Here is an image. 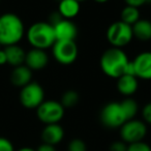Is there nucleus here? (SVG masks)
Instances as JSON below:
<instances>
[{
	"instance_id": "f704fd0d",
	"label": "nucleus",
	"mask_w": 151,
	"mask_h": 151,
	"mask_svg": "<svg viewBox=\"0 0 151 151\" xmlns=\"http://www.w3.org/2000/svg\"><path fill=\"white\" fill-rule=\"evenodd\" d=\"M0 1H1V0H0Z\"/></svg>"
},
{
	"instance_id": "473e14b6",
	"label": "nucleus",
	"mask_w": 151,
	"mask_h": 151,
	"mask_svg": "<svg viewBox=\"0 0 151 151\" xmlns=\"http://www.w3.org/2000/svg\"><path fill=\"white\" fill-rule=\"evenodd\" d=\"M0 49H1V45H0Z\"/></svg>"
},
{
	"instance_id": "72a5a7b5",
	"label": "nucleus",
	"mask_w": 151,
	"mask_h": 151,
	"mask_svg": "<svg viewBox=\"0 0 151 151\" xmlns=\"http://www.w3.org/2000/svg\"><path fill=\"white\" fill-rule=\"evenodd\" d=\"M150 2H151V0H150Z\"/></svg>"
},
{
	"instance_id": "c756f323",
	"label": "nucleus",
	"mask_w": 151,
	"mask_h": 151,
	"mask_svg": "<svg viewBox=\"0 0 151 151\" xmlns=\"http://www.w3.org/2000/svg\"><path fill=\"white\" fill-rule=\"evenodd\" d=\"M93 1L96 3H99V4H103V3H107L110 0H93Z\"/></svg>"
},
{
	"instance_id": "6ab92c4d",
	"label": "nucleus",
	"mask_w": 151,
	"mask_h": 151,
	"mask_svg": "<svg viewBox=\"0 0 151 151\" xmlns=\"http://www.w3.org/2000/svg\"><path fill=\"white\" fill-rule=\"evenodd\" d=\"M140 11L138 7L125 5L120 13V21L132 26L140 20Z\"/></svg>"
},
{
	"instance_id": "4468645a",
	"label": "nucleus",
	"mask_w": 151,
	"mask_h": 151,
	"mask_svg": "<svg viewBox=\"0 0 151 151\" xmlns=\"http://www.w3.org/2000/svg\"><path fill=\"white\" fill-rule=\"evenodd\" d=\"M139 79L132 75H123L117 79L116 87L120 94L123 96L130 97L138 91L139 88Z\"/></svg>"
},
{
	"instance_id": "9b49d317",
	"label": "nucleus",
	"mask_w": 151,
	"mask_h": 151,
	"mask_svg": "<svg viewBox=\"0 0 151 151\" xmlns=\"http://www.w3.org/2000/svg\"><path fill=\"white\" fill-rule=\"evenodd\" d=\"M53 27L57 40H75L78 35V28L71 20L62 18Z\"/></svg>"
},
{
	"instance_id": "0eeeda50",
	"label": "nucleus",
	"mask_w": 151,
	"mask_h": 151,
	"mask_svg": "<svg viewBox=\"0 0 151 151\" xmlns=\"http://www.w3.org/2000/svg\"><path fill=\"white\" fill-rule=\"evenodd\" d=\"M65 113V109L60 101H45L40 107L36 109V116L40 122L48 124L59 123L62 120Z\"/></svg>"
},
{
	"instance_id": "f03ea898",
	"label": "nucleus",
	"mask_w": 151,
	"mask_h": 151,
	"mask_svg": "<svg viewBox=\"0 0 151 151\" xmlns=\"http://www.w3.org/2000/svg\"><path fill=\"white\" fill-rule=\"evenodd\" d=\"M25 32L22 19L14 13H5L0 16V45L5 47L18 45Z\"/></svg>"
},
{
	"instance_id": "1a4fd4ad",
	"label": "nucleus",
	"mask_w": 151,
	"mask_h": 151,
	"mask_svg": "<svg viewBox=\"0 0 151 151\" xmlns=\"http://www.w3.org/2000/svg\"><path fill=\"white\" fill-rule=\"evenodd\" d=\"M147 134V124L143 120L130 119L120 127V137L126 144L143 141Z\"/></svg>"
},
{
	"instance_id": "412c9836",
	"label": "nucleus",
	"mask_w": 151,
	"mask_h": 151,
	"mask_svg": "<svg viewBox=\"0 0 151 151\" xmlns=\"http://www.w3.org/2000/svg\"><path fill=\"white\" fill-rule=\"evenodd\" d=\"M67 151H87L86 143L81 139H73L68 143Z\"/></svg>"
},
{
	"instance_id": "7ed1b4c3",
	"label": "nucleus",
	"mask_w": 151,
	"mask_h": 151,
	"mask_svg": "<svg viewBox=\"0 0 151 151\" xmlns=\"http://www.w3.org/2000/svg\"><path fill=\"white\" fill-rule=\"evenodd\" d=\"M26 38L32 48L44 51L52 48L57 40L53 25L46 21L32 24L26 31Z\"/></svg>"
},
{
	"instance_id": "aec40b11",
	"label": "nucleus",
	"mask_w": 151,
	"mask_h": 151,
	"mask_svg": "<svg viewBox=\"0 0 151 151\" xmlns=\"http://www.w3.org/2000/svg\"><path fill=\"white\" fill-rule=\"evenodd\" d=\"M79 94L77 91L75 90H67L61 96V105L64 107V109H70L73 108L75 106H77V104L79 103Z\"/></svg>"
},
{
	"instance_id": "5701e85b",
	"label": "nucleus",
	"mask_w": 151,
	"mask_h": 151,
	"mask_svg": "<svg viewBox=\"0 0 151 151\" xmlns=\"http://www.w3.org/2000/svg\"><path fill=\"white\" fill-rule=\"evenodd\" d=\"M0 151H16L14 144L4 137H0Z\"/></svg>"
},
{
	"instance_id": "9d476101",
	"label": "nucleus",
	"mask_w": 151,
	"mask_h": 151,
	"mask_svg": "<svg viewBox=\"0 0 151 151\" xmlns=\"http://www.w3.org/2000/svg\"><path fill=\"white\" fill-rule=\"evenodd\" d=\"M134 76L144 81L151 80V52H141L132 60Z\"/></svg>"
},
{
	"instance_id": "f8f14e48",
	"label": "nucleus",
	"mask_w": 151,
	"mask_h": 151,
	"mask_svg": "<svg viewBox=\"0 0 151 151\" xmlns=\"http://www.w3.org/2000/svg\"><path fill=\"white\" fill-rule=\"evenodd\" d=\"M49 63V55L46 51L32 48L26 52L25 65L32 71L44 69Z\"/></svg>"
},
{
	"instance_id": "dca6fc26",
	"label": "nucleus",
	"mask_w": 151,
	"mask_h": 151,
	"mask_svg": "<svg viewBox=\"0 0 151 151\" xmlns=\"http://www.w3.org/2000/svg\"><path fill=\"white\" fill-rule=\"evenodd\" d=\"M81 9L80 2L77 0H61L58 2V13L63 19L73 20L79 15Z\"/></svg>"
},
{
	"instance_id": "f257e3e1",
	"label": "nucleus",
	"mask_w": 151,
	"mask_h": 151,
	"mask_svg": "<svg viewBox=\"0 0 151 151\" xmlns=\"http://www.w3.org/2000/svg\"><path fill=\"white\" fill-rule=\"evenodd\" d=\"M99 66L101 71L111 79L117 80L123 75L134 76L132 61H130L127 54L119 48L111 47L107 49L101 56Z\"/></svg>"
},
{
	"instance_id": "423d86ee",
	"label": "nucleus",
	"mask_w": 151,
	"mask_h": 151,
	"mask_svg": "<svg viewBox=\"0 0 151 151\" xmlns=\"http://www.w3.org/2000/svg\"><path fill=\"white\" fill-rule=\"evenodd\" d=\"M19 99L24 108L29 110H36L45 101V90L42 85L32 81L21 88Z\"/></svg>"
},
{
	"instance_id": "c85d7f7f",
	"label": "nucleus",
	"mask_w": 151,
	"mask_h": 151,
	"mask_svg": "<svg viewBox=\"0 0 151 151\" xmlns=\"http://www.w3.org/2000/svg\"><path fill=\"white\" fill-rule=\"evenodd\" d=\"M17 151H36V150L30 148V147H23V148H20L19 150H17Z\"/></svg>"
},
{
	"instance_id": "4be33fe9",
	"label": "nucleus",
	"mask_w": 151,
	"mask_h": 151,
	"mask_svg": "<svg viewBox=\"0 0 151 151\" xmlns=\"http://www.w3.org/2000/svg\"><path fill=\"white\" fill-rule=\"evenodd\" d=\"M127 151H151V147L144 141H140V142L128 144Z\"/></svg>"
},
{
	"instance_id": "cd10ccee",
	"label": "nucleus",
	"mask_w": 151,
	"mask_h": 151,
	"mask_svg": "<svg viewBox=\"0 0 151 151\" xmlns=\"http://www.w3.org/2000/svg\"><path fill=\"white\" fill-rule=\"evenodd\" d=\"M6 63H7V58L4 49H0V66L6 64Z\"/></svg>"
},
{
	"instance_id": "2eb2a0df",
	"label": "nucleus",
	"mask_w": 151,
	"mask_h": 151,
	"mask_svg": "<svg viewBox=\"0 0 151 151\" xmlns=\"http://www.w3.org/2000/svg\"><path fill=\"white\" fill-rule=\"evenodd\" d=\"M11 82L14 86L23 88L32 82V70L25 64L14 67L11 73Z\"/></svg>"
},
{
	"instance_id": "6e6552de",
	"label": "nucleus",
	"mask_w": 151,
	"mask_h": 151,
	"mask_svg": "<svg viewBox=\"0 0 151 151\" xmlns=\"http://www.w3.org/2000/svg\"><path fill=\"white\" fill-rule=\"evenodd\" d=\"M52 54L58 63L70 65L78 58L79 49L75 40H56L52 47Z\"/></svg>"
},
{
	"instance_id": "393cba45",
	"label": "nucleus",
	"mask_w": 151,
	"mask_h": 151,
	"mask_svg": "<svg viewBox=\"0 0 151 151\" xmlns=\"http://www.w3.org/2000/svg\"><path fill=\"white\" fill-rule=\"evenodd\" d=\"M109 151H127V144L122 140L115 141L110 145Z\"/></svg>"
},
{
	"instance_id": "a211bd4d",
	"label": "nucleus",
	"mask_w": 151,
	"mask_h": 151,
	"mask_svg": "<svg viewBox=\"0 0 151 151\" xmlns=\"http://www.w3.org/2000/svg\"><path fill=\"white\" fill-rule=\"evenodd\" d=\"M134 37L140 42L151 40V21L147 19H140L132 26Z\"/></svg>"
},
{
	"instance_id": "2f4dec72",
	"label": "nucleus",
	"mask_w": 151,
	"mask_h": 151,
	"mask_svg": "<svg viewBox=\"0 0 151 151\" xmlns=\"http://www.w3.org/2000/svg\"><path fill=\"white\" fill-rule=\"evenodd\" d=\"M57 1H58V2H59V1H61V0H57Z\"/></svg>"
},
{
	"instance_id": "f3484780",
	"label": "nucleus",
	"mask_w": 151,
	"mask_h": 151,
	"mask_svg": "<svg viewBox=\"0 0 151 151\" xmlns=\"http://www.w3.org/2000/svg\"><path fill=\"white\" fill-rule=\"evenodd\" d=\"M4 51H5V54H6L7 63L9 65H12L13 67H17L20 66V65L25 64L26 52L19 45L5 47Z\"/></svg>"
},
{
	"instance_id": "20e7f679",
	"label": "nucleus",
	"mask_w": 151,
	"mask_h": 151,
	"mask_svg": "<svg viewBox=\"0 0 151 151\" xmlns=\"http://www.w3.org/2000/svg\"><path fill=\"white\" fill-rule=\"evenodd\" d=\"M99 119L104 126L111 129L120 128L129 120L122 101H111L104 106L99 113Z\"/></svg>"
},
{
	"instance_id": "7c9ffc66",
	"label": "nucleus",
	"mask_w": 151,
	"mask_h": 151,
	"mask_svg": "<svg viewBox=\"0 0 151 151\" xmlns=\"http://www.w3.org/2000/svg\"><path fill=\"white\" fill-rule=\"evenodd\" d=\"M77 1H78V2H84V1H87V0H77Z\"/></svg>"
},
{
	"instance_id": "39448f33",
	"label": "nucleus",
	"mask_w": 151,
	"mask_h": 151,
	"mask_svg": "<svg viewBox=\"0 0 151 151\" xmlns=\"http://www.w3.org/2000/svg\"><path fill=\"white\" fill-rule=\"evenodd\" d=\"M109 44L114 48L122 49L129 45L134 38L132 27L122 21H115L109 25L106 32Z\"/></svg>"
},
{
	"instance_id": "ddd939ff",
	"label": "nucleus",
	"mask_w": 151,
	"mask_h": 151,
	"mask_svg": "<svg viewBox=\"0 0 151 151\" xmlns=\"http://www.w3.org/2000/svg\"><path fill=\"white\" fill-rule=\"evenodd\" d=\"M42 143L56 146L64 138V129L59 123L45 125L40 134Z\"/></svg>"
},
{
	"instance_id": "a878e982",
	"label": "nucleus",
	"mask_w": 151,
	"mask_h": 151,
	"mask_svg": "<svg viewBox=\"0 0 151 151\" xmlns=\"http://www.w3.org/2000/svg\"><path fill=\"white\" fill-rule=\"evenodd\" d=\"M126 5L129 6H134V7H141L143 5H145L147 2H150V0H123Z\"/></svg>"
},
{
	"instance_id": "b1692460",
	"label": "nucleus",
	"mask_w": 151,
	"mask_h": 151,
	"mask_svg": "<svg viewBox=\"0 0 151 151\" xmlns=\"http://www.w3.org/2000/svg\"><path fill=\"white\" fill-rule=\"evenodd\" d=\"M142 117L143 121L146 124H150L151 125V101L143 107L142 110Z\"/></svg>"
},
{
	"instance_id": "bb28decb",
	"label": "nucleus",
	"mask_w": 151,
	"mask_h": 151,
	"mask_svg": "<svg viewBox=\"0 0 151 151\" xmlns=\"http://www.w3.org/2000/svg\"><path fill=\"white\" fill-rule=\"evenodd\" d=\"M36 151H56V148L53 145H49V144H45L42 143V145L38 146V148L36 149Z\"/></svg>"
}]
</instances>
